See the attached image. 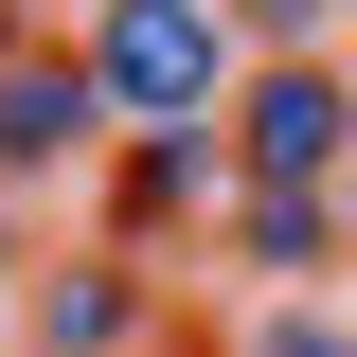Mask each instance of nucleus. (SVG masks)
Returning <instances> with one entry per match:
<instances>
[{"label": "nucleus", "instance_id": "obj_1", "mask_svg": "<svg viewBox=\"0 0 357 357\" xmlns=\"http://www.w3.org/2000/svg\"><path fill=\"white\" fill-rule=\"evenodd\" d=\"M107 72H126V107H197L215 89V18L197 0H126L107 18Z\"/></svg>", "mask_w": 357, "mask_h": 357}, {"label": "nucleus", "instance_id": "obj_2", "mask_svg": "<svg viewBox=\"0 0 357 357\" xmlns=\"http://www.w3.org/2000/svg\"><path fill=\"white\" fill-rule=\"evenodd\" d=\"M250 143H268V178H304L321 143H340V89H321V72H286V89H268V126H250Z\"/></svg>", "mask_w": 357, "mask_h": 357}]
</instances>
